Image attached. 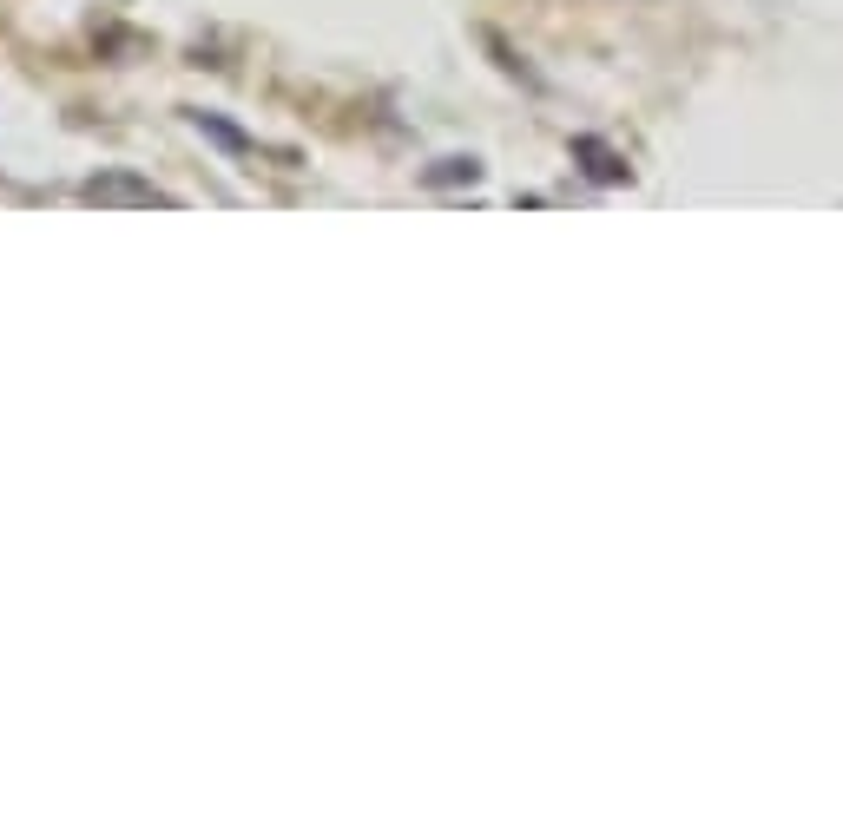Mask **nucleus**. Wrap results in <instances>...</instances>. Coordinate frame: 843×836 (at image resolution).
I'll list each match as a JSON object with an SVG mask.
<instances>
[{"mask_svg": "<svg viewBox=\"0 0 843 836\" xmlns=\"http://www.w3.org/2000/svg\"><path fill=\"white\" fill-rule=\"evenodd\" d=\"M86 198H119V205H165V191L139 185V178H93Z\"/></svg>", "mask_w": 843, "mask_h": 836, "instance_id": "f257e3e1", "label": "nucleus"}, {"mask_svg": "<svg viewBox=\"0 0 843 836\" xmlns=\"http://www.w3.org/2000/svg\"><path fill=\"white\" fill-rule=\"evenodd\" d=\"M462 178H468V185L481 178V165H475V158H442V165L429 172V185H462Z\"/></svg>", "mask_w": 843, "mask_h": 836, "instance_id": "f03ea898", "label": "nucleus"}, {"mask_svg": "<svg viewBox=\"0 0 843 836\" xmlns=\"http://www.w3.org/2000/svg\"><path fill=\"white\" fill-rule=\"evenodd\" d=\"M198 126H205V132H211V139H218V145H224V152H251V139H244V132H238V126H224V119H211V112H198Z\"/></svg>", "mask_w": 843, "mask_h": 836, "instance_id": "7ed1b4c3", "label": "nucleus"}]
</instances>
